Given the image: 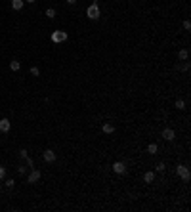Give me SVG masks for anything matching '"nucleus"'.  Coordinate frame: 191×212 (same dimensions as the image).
Masks as SVG:
<instances>
[{"instance_id":"f03ea898","label":"nucleus","mask_w":191,"mask_h":212,"mask_svg":"<svg viewBox=\"0 0 191 212\" xmlns=\"http://www.w3.org/2000/svg\"><path fill=\"white\" fill-rule=\"evenodd\" d=\"M86 15H88V19H97V17H99V6H97V4H92V6H88V10H86Z\"/></svg>"},{"instance_id":"9b49d317","label":"nucleus","mask_w":191,"mask_h":212,"mask_svg":"<svg viewBox=\"0 0 191 212\" xmlns=\"http://www.w3.org/2000/svg\"><path fill=\"white\" fill-rule=\"evenodd\" d=\"M157 151H159L157 143H149V145H147V153H149V155H155Z\"/></svg>"},{"instance_id":"ddd939ff","label":"nucleus","mask_w":191,"mask_h":212,"mask_svg":"<svg viewBox=\"0 0 191 212\" xmlns=\"http://www.w3.org/2000/svg\"><path fill=\"white\" fill-rule=\"evenodd\" d=\"M143 180H145L147 184H151V182L155 180V174H153V172H145V174H143Z\"/></svg>"},{"instance_id":"1a4fd4ad","label":"nucleus","mask_w":191,"mask_h":212,"mask_svg":"<svg viewBox=\"0 0 191 212\" xmlns=\"http://www.w3.org/2000/svg\"><path fill=\"white\" fill-rule=\"evenodd\" d=\"M101 130H103V134H113L115 126H113V124H109V122H105V124L101 126Z\"/></svg>"},{"instance_id":"5701e85b","label":"nucleus","mask_w":191,"mask_h":212,"mask_svg":"<svg viewBox=\"0 0 191 212\" xmlns=\"http://www.w3.org/2000/svg\"><path fill=\"white\" fill-rule=\"evenodd\" d=\"M184 29H185V31H189V29H191V23H189V21H184Z\"/></svg>"},{"instance_id":"f8f14e48","label":"nucleus","mask_w":191,"mask_h":212,"mask_svg":"<svg viewBox=\"0 0 191 212\" xmlns=\"http://www.w3.org/2000/svg\"><path fill=\"white\" fill-rule=\"evenodd\" d=\"M187 58H189V52H187V50H180V52H178V59L185 61Z\"/></svg>"},{"instance_id":"7ed1b4c3","label":"nucleus","mask_w":191,"mask_h":212,"mask_svg":"<svg viewBox=\"0 0 191 212\" xmlns=\"http://www.w3.org/2000/svg\"><path fill=\"white\" fill-rule=\"evenodd\" d=\"M176 172H178V176H180V178H182L184 182H189L191 174H189V168H187V166H184V164H180Z\"/></svg>"},{"instance_id":"39448f33","label":"nucleus","mask_w":191,"mask_h":212,"mask_svg":"<svg viewBox=\"0 0 191 212\" xmlns=\"http://www.w3.org/2000/svg\"><path fill=\"white\" fill-rule=\"evenodd\" d=\"M10 128H12V122L8 119H0V132H10Z\"/></svg>"},{"instance_id":"4468645a","label":"nucleus","mask_w":191,"mask_h":212,"mask_svg":"<svg viewBox=\"0 0 191 212\" xmlns=\"http://www.w3.org/2000/svg\"><path fill=\"white\" fill-rule=\"evenodd\" d=\"M46 17H48V19H54V17H56V10H54V8H48V10H46Z\"/></svg>"},{"instance_id":"423d86ee","label":"nucleus","mask_w":191,"mask_h":212,"mask_svg":"<svg viewBox=\"0 0 191 212\" xmlns=\"http://www.w3.org/2000/svg\"><path fill=\"white\" fill-rule=\"evenodd\" d=\"M162 138H164L166 141H172L174 138H176V134H174V130H172V128H164V130H162Z\"/></svg>"},{"instance_id":"f3484780","label":"nucleus","mask_w":191,"mask_h":212,"mask_svg":"<svg viewBox=\"0 0 191 212\" xmlns=\"http://www.w3.org/2000/svg\"><path fill=\"white\" fill-rule=\"evenodd\" d=\"M176 107H178V109H185V103L182 101V99H178V101H176Z\"/></svg>"},{"instance_id":"393cba45","label":"nucleus","mask_w":191,"mask_h":212,"mask_svg":"<svg viewBox=\"0 0 191 212\" xmlns=\"http://www.w3.org/2000/svg\"><path fill=\"white\" fill-rule=\"evenodd\" d=\"M67 2H69V4H75V2H76V0H67Z\"/></svg>"},{"instance_id":"4be33fe9","label":"nucleus","mask_w":191,"mask_h":212,"mask_svg":"<svg viewBox=\"0 0 191 212\" xmlns=\"http://www.w3.org/2000/svg\"><path fill=\"white\" fill-rule=\"evenodd\" d=\"M25 161H27V166H32V159H31V157H29V155H27V157H25Z\"/></svg>"},{"instance_id":"20e7f679","label":"nucleus","mask_w":191,"mask_h":212,"mask_svg":"<svg viewBox=\"0 0 191 212\" xmlns=\"http://www.w3.org/2000/svg\"><path fill=\"white\" fill-rule=\"evenodd\" d=\"M42 157H44L46 162H54V161H56V153H54L52 149H46L44 153H42Z\"/></svg>"},{"instance_id":"2eb2a0df","label":"nucleus","mask_w":191,"mask_h":212,"mask_svg":"<svg viewBox=\"0 0 191 212\" xmlns=\"http://www.w3.org/2000/svg\"><path fill=\"white\" fill-rule=\"evenodd\" d=\"M19 67H21V63H19V61H15V59H13V61H10V69H12V71H19Z\"/></svg>"},{"instance_id":"aec40b11","label":"nucleus","mask_w":191,"mask_h":212,"mask_svg":"<svg viewBox=\"0 0 191 212\" xmlns=\"http://www.w3.org/2000/svg\"><path fill=\"white\" fill-rule=\"evenodd\" d=\"M4 176H6V168L0 166V180H4Z\"/></svg>"},{"instance_id":"9d476101","label":"nucleus","mask_w":191,"mask_h":212,"mask_svg":"<svg viewBox=\"0 0 191 212\" xmlns=\"http://www.w3.org/2000/svg\"><path fill=\"white\" fill-rule=\"evenodd\" d=\"M12 8L15 12H19V10L23 8V0H12Z\"/></svg>"},{"instance_id":"b1692460","label":"nucleus","mask_w":191,"mask_h":212,"mask_svg":"<svg viewBox=\"0 0 191 212\" xmlns=\"http://www.w3.org/2000/svg\"><path fill=\"white\" fill-rule=\"evenodd\" d=\"M17 172L19 174H25V166H17Z\"/></svg>"},{"instance_id":"a211bd4d","label":"nucleus","mask_w":191,"mask_h":212,"mask_svg":"<svg viewBox=\"0 0 191 212\" xmlns=\"http://www.w3.org/2000/svg\"><path fill=\"white\" fill-rule=\"evenodd\" d=\"M13 184H15L13 180H6V182H4V186H6V187H10V189L13 187Z\"/></svg>"},{"instance_id":"412c9836","label":"nucleus","mask_w":191,"mask_h":212,"mask_svg":"<svg viewBox=\"0 0 191 212\" xmlns=\"http://www.w3.org/2000/svg\"><path fill=\"white\" fill-rule=\"evenodd\" d=\"M19 157L25 159V157H27V149H21V151H19Z\"/></svg>"},{"instance_id":"0eeeda50","label":"nucleus","mask_w":191,"mask_h":212,"mask_svg":"<svg viewBox=\"0 0 191 212\" xmlns=\"http://www.w3.org/2000/svg\"><path fill=\"white\" fill-rule=\"evenodd\" d=\"M113 170H115L117 174H124V172H126V166H124V162H119V161H117V162H113Z\"/></svg>"},{"instance_id":"6e6552de","label":"nucleus","mask_w":191,"mask_h":212,"mask_svg":"<svg viewBox=\"0 0 191 212\" xmlns=\"http://www.w3.org/2000/svg\"><path fill=\"white\" fill-rule=\"evenodd\" d=\"M38 180H40V172H38V170H32V172L29 174V178H27L29 184H36Z\"/></svg>"},{"instance_id":"a878e982","label":"nucleus","mask_w":191,"mask_h":212,"mask_svg":"<svg viewBox=\"0 0 191 212\" xmlns=\"http://www.w3.org/2000/svg\"><path fill=\"white\" fill-rule=\"evenodd\" d=\"M27 2H29V4H32V2H36V0H27Z\"/></svg>"},{"instance_id":"6ab92c4d","label":"nucleus","mask_w":191,"mask_h":212,"mask_svg":"<svg viewBox=\"0 0 191 212\" xmlns=\"http://www.w3.org/2000/svg\"><path fill=\"white\" fill-rule=\"evenodd\" d=\"M164 162H159V164H157V170H159V172H164Z\"/></svg>"},{"instance_id":"f257e3e1","label":"nucleus","mask_w":191,"mask_h":212,"mask_svg":"<svg viewBox=\"0 0 191 212\" xmlns=\"http://www.w3.org/2000/svg\"><path fill=\"white\" fill-rule=\"evenodd\" d=\"M65 40H67V32L65 31H54L52 32V42L59 44V42H65Z\"/></svg>"},{"instance_id":"dca6fc26","label":"nucleus","mask_w":191,"mask_h":212,"mask_svg":"<svg viewBox=\"0 0 191 212\" xmlns=\"http://www.w3.org/2000/svg\"><path fill=\"white\" fill-rule=\"evenodd\" d=\"M31 75H32V77H38V75H40L38 67H31Z\"/></svg>"}]
</instances>
